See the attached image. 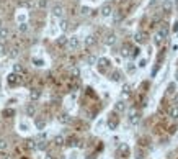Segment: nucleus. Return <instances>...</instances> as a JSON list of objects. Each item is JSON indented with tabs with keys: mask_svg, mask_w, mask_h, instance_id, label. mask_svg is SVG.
Instances as JSON below:
<instances>
[{
	"mask_svg": "<svg viewBox=\"0 0 178 159\" xmlns=\"http://www.w3.org/2000/svg\"><path fill=\"white\" fill-rule=\"evenodd\" d=\"M121 72H119V71H114V72H113V74H111V81H114V82H119V81H121Z\"/></svg>",
	"mask_w": 178,
	"mask_h": 159,
	"instance_id": "4be33fe9",
	"label": "nucleus"
},
{
	"mask_svg": "<svg viewBox=\"0 0 178 159\" xmlns=\"http://www.w3.org/2000/svg\"><path fill=\"white\" fill-rule=\"evenodd\" d=\"M163 38H165V35H163L162 31H158L157 35H155V44H157V46H160V44H162Z\"/></svg>",
	"mask_w": 178,
	"mask_h": 159,
	"instance_id": "aec40b11",
	"label": "nucleus"
},
{
	"mask_svg": "<svg viewBox=\"0 0 178 159\" xmlns=\"http://www.w3.org/2000/svg\"><path fill=\"white\" fill-rule=\"evenodd\" d=\"M7 44H0V54H7Z\"/></svg>",
	"mask_w": 178,
	"mask_h": 159,
	"instance_id": "72a5a7b5",
	"label": "nucleus"
},
{
	"mask_svg": "<svg viewBox=\"0 0 178 159\" xmlns=\"http://www.w3.org/2000/svg\"><path fill=\"white\" fill-rule=\"evenodd\" d=\"M44 125H46V121H44V120H36V126H38L39 130L44 128Z\"/></svg>",
	"mask_w": 178,
	"mask_h": 159,
	"instance_id": "c756f323",
	"label": "nucleus"
},
{
	"mask_svg": "<svg viewBox=\"0 0 178 159\" xmlns=\"http://www.w3.org/2000/svg\"><path fill=\"white\" fill-rule=\"evenodd\" d=\"M39 97H41V90H39V89H31V92H30V98H31V100H38Z\"/></svg>",
	"mask_w": 178,
	"mask_h": 159,
	"instance_id": "ddd939ff",
	"label": "nucleus"
},
{
	"mask_svg": "<svg viewBox=\"0 0 178 159\" xmlns=\"http://www.w3.org/2000/svg\"><path fill=\"white\" fill-rule=\"evenodd\" d=\"M173 89H175V84H170V85H168V93H173V92H175Z\"/></svg>",
	"mask_w": 178,
	"mask_h": 159,
	"instance_id": "ea45409f",
	"label": "nucleus"
},
{
	"mask_svg": "<svg viewBox=\"0 0 178 159\" xmlns=\"http://www.w3.org/2000/svg\"><path fill=\"white\" fill-rule=\"evenodd\" d=\"M13 72H15V74H21V72H23V66H21V64H15V66H13Z\"/></svg>",
	"mask_w": 178,
	"mask_h": 159,
	"instance_id": "cd10ccee",
	"label": "nucleus"
},
{
	"mask_svg": "<svg viewBox=\"0 0 178 159\" xmlns=\"http://www.w3.org/2000/svg\"><path fill=\"white\" fill-rule=\"evenodd\" d=\"M7 81H8V85H10V87H13V85H18V84L21 82L20 76H18V74H15V72L7 77Z\"/></svg>",
	"mask_w": 178,
	"mask_h": 159,
	"instance_id": "7ed1b4c3",
	"label": "nucleus"
},
{
	"mask_svg": "<svg viewBox=\"0 0 178 159\" xmlns=\"http://www.w3.org/2000/svg\"><path fill=\"white\" fill-rule=\"evenodd\" d=\"M139 120H141L139 113H136V110H131V117H129V121H131V125H137Z\"/></svg>",
	"mask_w": 178,
	"mask_h": 159,
	"instance_id": "6e6552de",
	"label": "nucleus"
},
{
	"mask_svg": "<svg viewBox=\"0 0 178 159\" xmlns=\"http://www.w3.org/2000/svg\"><path fill=\"white\" fill-rule=\"evenodd\" d=\"M147 66V61H146V59H142V61L139 62V67H146Z\"/></svg>",
	"mask_w": 178,
	"mask_h": 159,
	"instance_id": "a19ab883",
	"label": "nucleus"
},
{
	"mask_svg": "<svg viewBox=\"0 0 178 159\" xmlns=\"http://www.w3.org/2000/svg\"><path fill=\"white\" fill-rule=\"evenodd\" d=\"M10 56H12V57H16V56H18V48H12Z\"/></svg>",
	"mask_w": 178,
	"mask_h": 159,
	"instance_id": "f704fd0d",
	"label": "nucleus"
},
{
	"mask_svg": "<svg viewBox=\"0 0 178 159\" xmlns=\"http://www.w3.org/2000/svg\"><path fill=\"white\" fill-rule=\"evenodd\" d=\"M35 113H36L35 105H33V103H30V105L26 107V115H28V117H35Z\"/></svg>",
	"mask_w": 178,
	"mask_h": 159,
	"instance_id": "a211bd4d",
	"label": "nucleus"
},
{
	"mask_svg": "<svg viewBox=\"0 0 178 159\" xmlns=\"http://www.w3.org/2000/svg\"><path fill=\"white\" fill-rule=\"evenodd\" d=\"M54 144H56V146H64V144H66L64 136H62V134H57L56 138H54Z\"/></svg>",
	"mask_w": 178,
	"mask_h": 159,
	"instance_id": "dca6fc26",
	"label": "nucleus"
},
{
	"mask_svg": "<svg viewBox=\"0 0 178 159\" xmlns=\"http://www.w3.org/2000/svg\"><path fill=\"white\" fill-rule=\"evenodd\" d=\"M7 146H8V143H7L5 139H2L0 141V149H7Z\"/></svg>",
	"mask_w": 178,
	"mask_h": 159,
	"instance_id": "e433bc0d",
	"label": "nucleus"
},
{
	"mask_svg": "<svg viewBox=\"0 0 178 159\" xmlns=\"http://www.w3.org/2000/svg\"><path fill=\"white\" fill-rule=\"evenodd\" d=\"M134 40H136V43H139V44H144V43H147V33L139 30L137 33L134 35Z\"/></svg>",
	"mask_w": 178,
	"mask_h": 159,
	"instance_id": "f03ea898",
	"label": "nucleus"
},
{
	"mask_svg": "<svg viewBox=\"0 0 178 159\" xmlns=\"http://www.w3.org/2000/svg\"><path fill=\"white\" fill-rule=\"evenodd\" d=\"M46 5H47V0H39V7H41V8H44Z\"/></svg>",
	"mask_w": 178,
	"mask_h": 159,
	"instance_id": "58836bf2",
	"label": "nucleus"
},
{
	"mask_svg": "<svg viewBox=\"0 0 178 159\" xmlns=\"http://www.w3.org/2000/svg\"><path fill=\"white\" fill-rule=\"evenodd\" d=\"M67 46L70 48L72 51H74V49H79V48H80V40H79V36L69 38V40H67Z\"/></svg>",
	"mask_w": 178,
	"mask_h": 159,
	"instance_id": "f257e3e1",
	"label": "nucleus"
},
{
	"mask_svg": "<svg viewBox=\"0 0 178 159\" xmlns=\"http://www.w3.org/2000/svg\"><path fill=\"white\" fill-rule=\"evenodd\" d=\"M67 146H77V138H69L67 139Z\"/></svg>",
	"mask_w": 178,
	"mask_h": 159,
	"instance_id": "7c9ffc66",
	"label": "nucleus"
},
{
	"mask_svg": "<svg viewBox=\"0 0 178 159\" xmlns=\"http://www.w3.org/2000/svg\"><path fill=\"white\" fill-rule=\"evenodd\" d=\"M173 31H178V21H175V23H173Z\"/></svg>",
	"mask_w": 178,
	"mask_h": 159,
	"instance_id": "c03bdc74",
	"label": "nucleus"
},
{
	"mask_svg": "<svg viewBox=\"0 0 178 159\" xmlns=\"http://www.w3.org/2000/svg\"><path fill=\"white\" fill-rule=\"evenodd\" d=\"M95 41H97V40H95V36H87L85 38V46H93V44H95Z\"/></svg>",
	"mask_w": 178,
	"mask_h": 159,
	"instance_id": "412c9836",
	"label": "nucleus"
},
{
	"mask_svg": "<svg viewBox=\"0 0 178 159\" xmlns=\"http://www.w3.org/2000/svg\"><path fill=\"white\" fill-rule=\"evenodd\" d=\"M70 76H72V77H79V76H80V71H79V67H75V66L70 67Z\"/></svg>",
	"mask_w": 178,
	"mask_h": 159,
	"instance_id": "a878e982",
	"label": "nucleus"
},
{
	"mask_svg": "<svg viewBox=\"0 0 178 159\" xmlns=\"http://www.w3.org/2000/svg\"><path fill=\"white\" fill-rule=\"evenodd\" d=\"M2 115L5 118H12V117H15V110H13V108H5V110L2 112Z\"/></svg>",
	"mask_w": 178,
	"mask_h": 159,
	"instance_id": "f3484780",
	"label": "nucleus"
},
{
	"mask_svg": "<svg viewBox=\"0 0 178 159\" xmlns=\"http://www.w3.org/2000/svg\"><path fill=\"white\" fill-rule=\"evenodd\" d=\"M168 115L173 118V120H177L178 118V105H175V107L170 108V112H168Z\"/></svg>",
	"mask_w": 178,
	"mask_h": 159,
	"instance_id": "6ab92c4d",
	"label": "nucleus"
},
{
	"mask_svg": "<svg viewBox=\"0 0 178 159\" xmlns=\"http://www.w3.org/2000/svg\"><path fill=\"white\" fill-rule=\"evenodd\" d=\"M33 62H35V66H38V67H39V66H43V61H39V59H35Z\"/></svg>",
	"mask_w": 178,
	"mask_h": 159,
	"instance_id": "79ce46f5",
	"label": "nucleus"
},
{
	"mask_svg": "<svg viewBox=\"0 0 178 159\" xmlns=\"http://www.w3.org/2000/svg\"><path fill=\"white\" fill-rule=\"evenodd\" d=\"M114 110H116V112H124V110H126V103L123 102V100L116 102L114 103Z\"/></svg>",
	"mask_w": 178,
	"mask_h": 159,
	"instance_id": "4468645a",
	"label": "nucleus"
},
{
	"mask_svg": "<svg viewBox=\"0 0 178 159\" xmlns=\"http://www.w3.org/2000/svg\"><path fill=\"white\" fill-rule=\"evenodd\" d=\"M118 125H119V120L116 118V115H114V113L110 115V118H108V128H110V130H116Z\"/></svg>",
	"mask_w": 178,
	"mask_h": 159,
	"instance_id": "20e7f679",
	"label": "nucleus"
},
{
	"mask_svg": "<svg viewBox=\"0 0 178 159\" xmlns=\"http://www.w3.org/2000/svg\"><path fill=\"white\" fill-rule=\"evenodd\" d=\"M131 49H132V48L129 46V44H124V46H123V49H121V54L124 57H129V56H131Z\"/></svg>",
	"mask_w": 178,
	"mask_h": 159,
	"instance_id": "2eb2a0df",
	"label": "nucleus"
},
{
	"mask_svg": "<svg viewBox=\"0 0 178 159\" xmlns=\"http://www.w3.org/2000/svg\"><path fill=\"white\" fill-rule=\"evenodd\" d=\"M127 154H129V146H127V144H121V146L118 148V156H124V158H126Z\"/></svg>",
	"mask_w": 178,
	"mask_h": 159,
	"instance_id": "0eeeda50",
	"label": "nucleus"
},
{
	"mask_svg": "<svg viewBox=\"0 0 178 159\" xmlns=\"http://www.w3.org/2000/svg\"><path fill=\"white\" fill-rule=\"evenodd\" d=\"M80 13H82V15H88V13H90V8H88V7H82Z\"/></svg>",
	"mask_w": 178,
	"mask_h": 159,
	"instance_id": "473e14b6",
	"label": "nucleus"
},
{
	"mask_svg": "<svg viewBox=\"0 0 178 159\" xmlns=\"http://www.w3.org/2000/svg\"><path fill=\"white\" fill-rule=\"evenodd\" d=\"M100 12H102V15H103V16H111L113 8H111V5H108V3H106V5H103V7H102V10H100Z\"/></svg>",
	"mask_w": 178,
	"mask_h": 159,
	"instance_id": "1a4fd4ad",
	"label": "nucleus"
},
{
	"mask_svg": "<svg viewBox=\"0 0 178 159\" xmlns=\"http://www.w3.org/2000/svg\"><path fill=\"white\" fill-rule=\"evenodd\" d=\"M114 43H116V35H113V33L106 35V38H105V44L111 46V44H114Z\"/></svg>",
	"mask_w": 178,
	"mask_h": 159,
	"instance_id": "9b49d317",
	"label": "nucleus"
},
{
	"mask_svg": "<svg viewBox=\"0 0 178 159\" xmlns=\"http://www.w3.org/2000/svg\"><path fill=\"white\" fill-rule=\"evenodd\" d=\"M18 28H20L21 33H26V31H28V25H26V23H21V25L18 26Z\"/></svg>",
	"mask_w": 178,
	"mask_h": 159,
	"instance_id": "2f4dec72",
	"label": "nucleus"
},
{
	"mask_svg": "<svg viewBox=\"0 0 178 159\" xmlns=\"http://www.w3.org/2000/svg\"><path fill=\"white\" fill-rule=\"evenodd\" d=\"M57 120L61 121V123H70V117H69V113H61L59 117H57Z\"/></svg>",
	"mask_w": 178,
	"mask_h": 159,
	"instance_id": "f8f14e48",
	"label": "nucleus"
},
{
	"mask_svg": "<svg viewBox=\"0 0 178 159\" xmlns=\"http://www.w3.org/2000/svg\"><path fill=\"white\" fill-rule=\"evenodd\" d=\"M129 93H131V85H129V84H126V85L123 87V95H124V97H127Z\"/></svg>",
	"mask_w": 178,
	"mask_h": 159,
	"instance_id": "bb28decb",
	"label": "nucleus"
},
{
	"mask_svg": "<svg viewBox=\"0 0 178 159\" xmlns=\"http://www.w3.org/2000/svg\"><path fill=\"white\" fill-rule=\"evenodd\" d=\"M177 81H178V72H177Z\"/></svg>",
	"mask_w": 178,
	"mask_h": 159,
	"instance_id": "09e8293b",
	"label": "nucleus"
},
{
	"mask_svg": "<svg viewBox=\"0 0 178 159\" xmlns=\"http://www.w3.org/2000/svg\"><path fill=\"white\" fill-rule=\"evenodd\" d=\"M67 40H69V38H66V36H59V38H57V44H59V46H67Z\"/></svg>",
	"mask_w": 178,
	"mask_h": 159,
	"instance_id": "5701e85b",
	"label": "nucleus"
},
{
	"mask_svg": "<svg viewBox=\"0 0 178 159\" xmlns=\"http://www.w3.org/2000/svg\"><path fill=\"white\" fill-rule=\"evenodd\" d=\"M67 25H69V23H67L66 20H62V21H61V30L66 31V30H67Z\"/></svg>",
	"mask_w": 178,
	"mask_h": 159,
	"instance_id": "c9c22d12",
	"label": "nucleus"
},
{
	"mask_svg": "<svg viewBox=\"0 0 178 159\" xmlns=\"http://www.w3.org/2000/svg\"><path fill=\"white\" fill-rule=\"evenodd\" d=\"M97 61H98V59H97L95 56H90V57H88V64H95Z\"/></svg>",
	"mask_w": 178,
	"mask_h": 159,
	"instance_id": "4c0bfd02",
	"label": "nucleus"
},
{
	"mask_svg": "<svg viewBox=\"0 0 178 159\" xmlns=\"http://www.w3.org/2000/svg\"><path fill=\"white\" fill-rule=\"evenodd\" d=\"M2 159H10V158H8V156H7V154H3V156H2Z\"/></svg>",
	"mask_w": 178,
	"mask_h": 159,
	"instance_id": "49530a36",
	"label": "nucleus"
},
{
	"mask_svg": "<svg viewBox=\"0 0 178 159\" xmlns=\"http://www.w3.org/2000/svg\"><path fill=\"white\" fill-rule=\"evenodd\" d=\"M134 69H136V67H134V64H129V66H127V71H129V72H132Z\"/></svg>",
	"mask_w": 178,
	"mask_h": 159,
	"instance_id": "37998d69",
	"label": "nucleus"
},
{
	"mask_svg": "<svg viewBox=\"0 0 178 159\" xmlns=\"http://www.w3.org/2000/svg\"><path fill=\"white\" fill-rule=\"evenodd\" d=\"M44 159H54V158H52V156H46Z\"/></svg>",
	"mask_w": 178,
	"mask_h": 159,
	"instance_id": "de8ad7c7",
	"label": "nucleus"
},
{
	"mask_svg": "<svg viewBox=\"0 0 178 159\" xmlns=\"http://www.w3.org/2000/svg\"><path fill=\"white\" fill-rule=\"evenodd\" d=\"M64 15V7L62 5H56L52 8V16H56V18H61Z\"/></svg>",
	"mask_w": 178,
	"mask_h": 159,
	"instance_id": "423d86ee",
	"label": "nucleus"
},
{
	"mask_svg": "<svg viewBox=\"0 0 178 159\" xmlns=\"http://www.w3.org/2000/svg\"><path fill=\"white\" fill-rule=\"evenodd\" d=\"M7 36H8V30H7V28H0V38L5 40Z\"/></svg>",
	"mask_w": 178,
	"mask_h": 159,
	"instance_id": "c85d7f7f",
	"label": "nucleus"
},
{
	"mask_svg": "<svg viewBox=\"0 0 178 159\" xmlns=\"http://www.w3.org/2000/svg\"><path fill=\"white\" fill-rule=\"evenodd\" d=\"M162 8L163 12H167V13H170L173 8V3H172V0H163V3H162Z\"/></svg>",
	"mask_w": 178,
	"mask_h": 159,
	"instance_id": "9d476101",
	"label": "nucleus"
},
{
	"mask_svg": "<svg viewBox=\"0 0 178 159\" xmlns=\"http://www.w3.org/2000/svg\"><path fill=\"white\" fill-rule=\"evenodd\" d=\"M46 148H47V143H46V141H38V143H36V149H41V151H44Z\"/></svg>",
	"mask_w": 178,
	"mask_h": 159,
	"instance_id": "b1692460",
	"label": "nucleus"
},
{
	"mask_svg": "<svg viewBox=\"0 0 178 159\" xmlns=\"http://www.w3.org/2000/svg\"><path fill=\"white\" fill-rule=\"evenodd\" d=\"M177 5H178V0H177Z\"/></svg>",
	"mask_w": 178,
	"mask_h": 159,
	"instance_id": "8fccbe9b",
	"label": "nucleus"
},
{
	"mask_svg": "<svg viewBox=\"0 0 178 159\" xmlns=\"http://www.w3.org/2000/svg\"><path fill=\"white\" fill-rule=\"evenodd\" d=\"M173 102H175V103L178 105V93H175V97H173Z\"/></svg>",
	"mask_w": 178,
	"mask_h": 159,
	"instance_id": "a18cd8bd",
	"label": "nucleus"
},
{
	"mask_svg": "<svg viewBox=\"0 0 178 159\" xmlns=\"http://www.w3.org/2000/svg\"><path fill=\"white\" fill-rule=\"evenodd\" d=\"M110 59H106V57H102V59H98V69H100V72H105L110 67Z\"/></svg>",
	"mask_w": 178,
	"mask_h": 159,
	"instance_id": "39448f33",
	"label": "nucleus"
},
{
	"mask_svg": "<svg viewBox=\"0 0 178 159\" xmlns=\"http://www.w3.org/2000/svg\"><path fill=\"white\" fill-rule=\"evenodd\" d=\"M26 148L28 149H36V141L35 139H26Z\"/></svg>",
	"mask_w": 178,
	"mask_h": 159,
	"instance_id": "393cba45",
	"label": "nucleus"
}]
</instances>
